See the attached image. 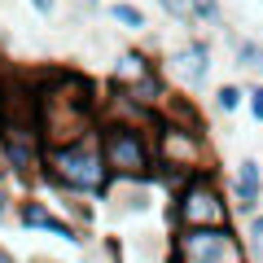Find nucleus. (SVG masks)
<instances>
[{
    "label": "nucleus",
    "mask_w": 263,
    "mask_h": 263,
    "mask_svg": "<svg viewBox=\"0 0 263 263\" xmlns=\"http://www.w3.org/2000/svg\"><path fill=\"white\" fill-rule=\"evenodd\" d=\"M31 92H35V127L44 145L79 141L101 123V88L79 70H66V66L35 70Z\"/></svg>",
    "instance_id": "obj_1"
},
{
    "label": "nucleus",
    "mask_w": 263,
    "mask_h": 263,
    "mask_svg": "<svg viewBox=\"0 0 263 263\" xmlns=\"http://www.w3.org/2000/svg\"><path fill=\"white\" fill-rule=\"evenodd\" d=\"M40 184H48L53 193H66V197H92V202H101L110 193L114 176L101 158L97 132L79 136V141H66V145H44Z\"/></svg>",
    "instance_id": "obj_2"
},
{
    "label": "nucleus",
    "mask_w": 263,
    "mask_h": 263,
    "mask_svg": "<svg viewBox=\"0 0 263 263\" xmlns=\"http://www.w3.org/2000/svg\"><path fill=\"white\" fill-rule=\"evenodd\" d=\"M237 206L219 184V171H197L180 193L167 197V228H233Z\"/></svg>",
    "instance_id": "obj_3"
},
{
    "label": "nucleus",
    "mask_w": 263,
    "mask_h": 263,
    "mask_svg": "<svg viewBox=\"0 0 263 263\" xmlns=\"http://www.w3.org/2000/svg\"><path fill=\"white\" fill-rule=\"evenodd\" d=\"M97 141H101V158L114 180H149L158 167V149H154V132L136 127V123H97Z\"/></svg>",
    "instance_id": "obj_4"
},
{
    "label": "nucleus",
    "mask_w": 263,
    "mask_h": 263,
    "mask_svg": "<svg viewBox=\"0 0 263 263\" xmlns=\"http://www.w3.org/2000/svg\"><path fill=\"white\" fill-rule=\"evenodd\" d=\"M167 263H250L241 233L233 228H176L167 241Z\"/></svg>",
    "instance_id": "obj_5"
},
{
    "label": "nucleus",
    "mask_w": 263,
    "mask_h": 263,
    "mask_svg": "<svg viewBox=\"0 0 263 263\" xmlns=\"http://www.w3.org/2000/svg\"><path fill=\"white\" fill-rule=\"evenodd\" d=\"M154 149H158V162L184 171H211V136L202 123H180L162 114V123L154 127Z\"/></svg>",
    "instance_id": "obj_6"
},
{
    "label": "nucleus",
    "mask_w": 263,
    "mask_h": 263,
    "mask_svg": "<svg viewBox=\"0 0 263 263\" xmlns=\"http://www.w3.org/2000/svg\"><path fill=\"white\" fill-rule=\"evenodd\" d=\"M211 40L202 35V31H193V35L184 40V44L167 48V57H162V75L176 79L180 88H189V92H206L211 88Z\"/></svg>",
    "instance_id": "obj_7"
},
{
    "label": "nucleus",
    "mask_w": 263,
    "mask_h": 263,
    "mask_svg": "<svg viewBox=\"0 0 263 263\" xmlns=\"http://www.w3.org/2000/svg\"><path fill=\"white\" fill-rule=\"evenodd\" d=\"M13 224L31 228V233L62 237V241L79 246V250H88V237H92V233H84L79 224H70L62 211H53V202H44V197H35V193H22L18 197V219H13Z\"/></svg>",
    "instance_id": "obj_8"
},
{
    "label": "nucleus",
    "mask_w": 263,
    "mask_h": 263,
    "mask_svg": "<svg viewBox=\"0 0 263 263\" xmlns=\"http://www.w3.org/2000/svg\"><path fill=\"white\" fill-rule=\"evenodd\" d=\"M228 197H233L237 215H254V211H263V162L259 158H241L233 167Z\"/></svg>",
    "instance_id": "obj_9"
},
{
    "label": "nucleus",
    "mask_w": 263,
    "mask_h": 263,
    "mask_svg": "<svg viewBox=\"0 0 263 263\" xmlns=\"http://www.w3.org/2000/svg\"><path fill=\"white\" fill-rule=\"evenodd\" d=\"M154 197H158V184L154 180H114L101 202L114 215H145L154 206Z\"/></svg>",
    "instance_id": "obj_10"
},
{
    "label": "nucleus",
    "mask_w": 263,
    "mask_h": 263,
    "mask_svg": "<svg viewBox=\"0 0 263 263\" xmlns=\"http://www.w3.org/2000/svg\"><path fill=\"white\" fill-rule=\"evenodd\" d=\"M154 70H162V66L154 62V53H145V48H123V53L114 57V66H110V79H105V84H119V88H127V84H141V79H149Z\"/></svg>",
    "instance_id": "obj_11"
},
{
    "label": "nucleus",
    "mask_w": 263,
    "mask_h": 263,
    "mask_svg": "<svg viewBox=\"0 0 263 263\" xmlns=\"http://www.w3.org/2000/svg\"><path fill=\"white\" fill-rule=\"evenodd\" d=\"M105 18L119 31H132V35H145V31H149V13H145L136 0H110V5H105Z\"/></svg>",
    "instance_id": "obj_12"
},
{
    "label": "nucleus",
    "mask_w": 263,
    "mask_h": 263,
    "mask_svg": "<svg viewBox=\"0 0 263 263\" xmlns=\"http://www.w3.org/2000/svg\"><path fill=\"white\" fill-rule=\"evenodd\" d=\"M228 44H233L237 70H246V75L263 79V40H254V35H233V31H228Z\"/></svg>",
    "instance_id": "obj_13"
},
{
    "label": "nucleus",
    "mask_w": 263,
    "mask_h": 263,
    "mask_svg": "<svg viewBox=\"0 0 263 263\" xmlns=\"http://www.w3.org/2000/svg\"><path fill=\"white\" fill-rule=\"evenodd\" d=\"M189 5H193V18H197V27H206V31H228L224 0H189Z\"/></svg>",
    "instance_id": "obj_14"
},
{
    "label": "nucleus",
    "mask_w": 263,
    "mask_h": 263,
    "mask_svg": "<svg viewBox=\"0 0 263 263\" xmlns=\"http://www.w3.org/2000/svg\"><path fill=\"white\" fill-rule=\"evenodd\" d=\"M57 197H62V215L70 219V224H79L84 233H92V224H97L92 197H66V193H57Z\"/></svg>",
    "instance_id": "obj_15"
},
{
    "label": "nucleus",
    "mask_w": 263,
    "mask_h": 263,
    "mask_svg": "<svg viewBox=\"0 0 263 263\" xmlns=\"http://www.w3.org/2000/svg\"><path fill=\"white\" fill-rule=\"evenodd\" d=\"M13 184H18V180H13L9 176V171H5V167H0V228H5V224H13V219H18V189H13Z\"/></svg>",
    "instance_id": "obj_16"
},
{
    "label": "nucleus",
    "mask_w": 263,
    "mask_h": 263,
    "mask_svg": "<svg viewBox=\"0 0 263 263\" xmlns=\"http://www.w3.org/2000/svg\"><path fill=\"white\" fill-rule=\"evenodd\" d=\"M211 105H215L219 114H237L246 105V84H219L215 92H211Z\"/></svg>",
    "instance_id": "obj_17"
},
{
    "label": "nucleus",
    "mask_w": 263,
    "mask_h": 263,
    "mask_svg": "<svg viewBox=\"0 0 263 263\" xmlns=\"http://www.w3.org/2000/svg\"><path fill=\"white\" fill-rule=\"evenodd\" d=\"M246 254H250V263H263V211H254V215H246Z\"/></svg>",
    "instance_id": "obj_18"
},
{
    "label": "nucleus",
    "mask_w": 263,
    "mask_h": 263,
    "mask_svg": "<svg viewBox=\"0 0 263 263\" xmlns=\"http://www.w3.org/2000/svg\"><path fill=\"white\" fill-rule=\"evenodd\" d=\"M158 9L167 13L180 31H189V35H193V31H202V27H197V18H193V5H189V0H158Z\"/></svg>",
    "instance_id": "obj_19"
},
{
    "label": "nucleus",
    "mask_w": 263,
    "mask_h": 263,
    "mask_svg": "<svg viewBox=\"0 0 263 263\" xmlns=\"http://www.w3.org/2000/svg\"><path fill=\"white\" fill-rule=\"evenodd\" d=\"M246 110H250V119L263 127V79H250V84H246Z\"/></svg>",
    "instance_id": "obj_20"
},
{
    "label": "nucleus",
    "mask_w": 263,
    "mask_h": 263,
    "mask_svg": "<svg viewBox=\"0 0 263 263\" xmlns=\"http://www.w3.org/2000/svg\"><path fill=\"white\" fill-rule=\"evenodd\" d=\"M101 254H105V263H123V241L119 237H101Z\"/></svg>",
    "instance_id": "obj_21"
},
{
    "label": "nucleus",
    "mask_w": 263,
    "mask_h": 263,
    "mask_svg": "<svg viewBox=\"0 0 263 263\" xmlns=\"http://www.w3.org/2000/svg\"><path fill=\"white\" fill-rule=\"evenodd\" d=\"M27 5H31V9L40 13V18H53V13H57V5H62V0H27Z\"/></svg>",
    "instance_id": "obj_22"
},
{
    "label": "nucleus",
    "mask_w": 263,
    "mask_h": 263,
    "mask_svg": "<svg viewBox=\"0 0 263 263\" xmlns=\"http://www.w3.org/2000/svg\"><path fill=\"white\" fill-rule=\"evenodd\" d=\"M0 263H18V254H13V250H9L5 241H0Z\"/></svg>",
    "instance_id": "obj_23"
},
{
    "label": "nucleus",
    "mask_w": 263,
    "mask_h": 263,
    "mask_svg": "<svg viewBox=\"0 0 263 263\" xmlns=\"http://www.w3.org/2000/svg\"><path fill=\"white\" fill-rule=\"evenodd\" d=\"M27 263H62V259H48V254H31Z\"/></svg>",
    "instance_id": "obj_24"
},
{
    "label": "nucleus",
    "mask_w": 263,
    "mask_h": 263,
    "mask_svg": "<svg viewBox=\"0 0 263 263\" xmlns=\"http://www.w3.org/2000/svg\"><path fill=\"white\" fill-rule=\"evenodd\" d=\"M84 5L88 9H101V5H110V0H84Z\"/></svg>",
    "instance_id": "obj_25"
},
{
    "label": "nucleus",
    "mask_w": 263,
    "mask_h": 263,
    "mask_svg": "<svg viewBox=\"0 0 263 263\" xmlns=\"http://www.w3.org/2000/svg\"><path fill=\"white\" fill-rule=\"evenodd\" d=\"M0 167H5V127H0Z\"/></svg>",
    "instance_id": "obj_26"
}]
</instances>
